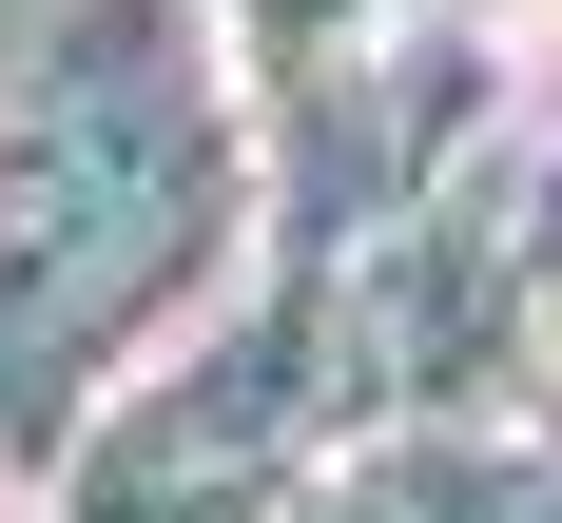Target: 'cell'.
I'll list each match as a JSON object with an SVG mask.
<instances>
[{"mask_svg": "<svg viewBox=\"0 0 562 523\" xmlns=\"http://www.w3.org/2000/svg\"><path fill=\"white\" fill-rule=\"evenodd\" d=\"M543 20H562V0H543Z\"/></svg>", "mask_w": 562, "mask_h": 523, "instance_id": "6da1fadb", "label": "cell"}]
</instances>
